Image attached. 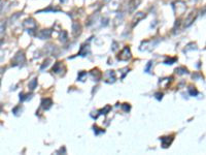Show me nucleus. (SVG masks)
Here are the masks:
<instances>
[{"label": "nucleus", "mask_w": 206, "mask_h": 155, "mask_svg": "<svg viewBox=\"0 0 206 155\" xmlns=\"http://www.w3.org/2000/svg\"><path fill=\"white\" fill-rule=\"evenodd\" d=\"M176 61V58H170L165 61V64H173V62Z\"/></svg>", "instance_id": "obj_28"}, {"label": "nucleus", "mask_w": 206, "mask_h": 155, "mask_svg": "<svg viewBox=\"0 0 206 155\" xmlns=\"http://www.w3.org/2000/svg\"><path fill=\"white\" fill-rule=\"evenodd\" d=\"M103 79H104V81L106 83H109V84L115 83L116 80L115 70H107V72L104 73V76H103Z\"/></svg>", "instance_id": "obj_5"}, {"label": "nucleus", "mask_w": 206, "mask_h": 155, "mask_svg": "<svg viewBox=\"0 0 206 155\" xmlns=\"http://www.w3.org/2000/svg\"><path fill=\"white\" fill-rule=\"evenodd\" d=\"M59 9H52V7H48V9H42V10H39L38 13H41V12H59Z\"/></svg>", "instance_id": "obj_26"}, {"label": "nucleus", "mask_w": 206, "mask_h": 155, "mask_svg": "<svg viewBox=\"0 0 206 155\" xmlns=\"http://www.w3.org/2000/svg\"><path fill=\"white\" fill-rule=\"evenodd\" d=\"M151 62H148V64H147V66H146V69H145V72H148V69H150V67H151Z\"/></svg>", "instance_id": "obj_30"}, {"label": "nucleus", "mask_w": 206, "mask_h": 155, "mask_svg": "<svg viewBox=\"0 0 206 155\" xmlns=\"http://www.w3.org/2000/svg\"><path fill=\"white\" fill-rule=\"evenodd\" d=\"M110 110H112V107H110V105H106L104 109H102V110L98 111V113H99V115H100V114H104V115H106V114L109 112Z\"/></svg>", "instance_id": "obj_20"}, {"label": "nucleus", "mask_w": 206, "mask_h": 155, "mask_svg": "<svg viewBox=\"0 0 206 155\" xmlns=\"http://www.w3.org/2000/svg\"><path fill=\"white\" fill-rule=\"evenodd\" d=\"M5 28H6V22L0 21V34H2L5 31Z\"/></svg>", "instance_id": "obj_21"}, {"label": "nucleus", "mask_w": 206, "mask_h": 155, "mask_svg": "<svg viewBox=\"0 0 206 155\" xmlns=\"http://www.w3.org/2000/svg\"><path fill=\"white\" fill-rule=\"evenodd\" d=\"M146 17V15L144 13H142V12H139V13H136V15L134 16V18H133V20H132V26H135V25H137L138 23H139V21H141V20H143Z\"/></svg>", "instance_id": "obj_11"}, {"label": "nucleus", "mask_w": 206, "mask_h": 155, "mask_svg": "<svg viewBox=\"0 0 206 155\" xmlns=\"http://www.w3.org/2000/svg\"><path fill=\"white\" fill-rule=\"evenodd\" d=\"M51 35H52V29H42V30H40L38 33H37V36H38L40 39H50Z\"/></svg>", "instance_id": "obj_10"}, {"label": "nucleus", "mask_w": 206, "mask_h": 155, "mask_svg": "<svg viewBox=\"0 0 206 155\" xmlns=\"http://www.w3.org/2000/svg\"><path fill=\"white\" fill-rule=\"evenodd\" d=\"M31 98V94H25V93H20V100L21 101H25V100Z\"/></svg>", "instance_id": "obj_19"}, {"label": "nucleus", "mask_w": 206, "mask_h": 155, "mask_svg": "<svg viewBox=\"0 0 206 155\" xmlns=\"http://www.w3.org/2000/svg\"><path fill=\"white\" fill-rule=\"evenodd\" d=\"M93 128H94L95 135H99V134H102V132H104V129L99 128V127H97V126H94Z\"/></svg>", "instance_id": "obj_24"}, {"label": "nucleus", "mask_w": 206, "mask_h": 155, "mask_svg": "<svg viewBox=\"0 0 206 155\" xmlns=\"http://www.w3.org/2000/svg\"><path fill=\"white\" fill-rule=\"evenodd\" d=\"M122 109H123L125 112H129L131 107H130L129 103H123V105H122Z\"/></svg>", "instance_id": "obj_23"}, {"label": "nucleus", "mask_w": 206, "mask_h": 155, "mask_svg": "<svg viewBox=\"0 0 206 155\" xmlns=\"http://www.w3.org/2000/svg\"><path fill=\"white\" fill-rule=\"evenodd\" d=\"M50 62H51V59H47V60H45L44 62H43V64L41 65V67H40V69L43 70L44 68H47V67L48 66V65H50Z\"/></svg>", "instance_id": "obj_22"}, {"label": "nucleus", "mask_w": 206, "mask_h": 155, "mask_svg": "<svg viewBox=\"0 0 206 155\" xmlns=\"http://www.w3.org/2000/svg\"><path fill=\"white\" fill-rule=\"evenodd\" d=\"M0 84H1V82H0Z\"/></svg>", "instance_id": "obj_32"}, {"label": "nucleus", "mask_w": 206, "mask_h": 155, "mask_svg": "<svg viewBox=\"0 0 206 155\" xmlns=\"http://www.w3.org/2000/svg\"><path fill=\"white\" fill-rule=\"evenodd\" d=\"M141 0H130L128 3V12L129 13H133L136 12L137 7L139 6Z\"/></svg>", "instance_id": "obj_6"}, {"label": "nucleus", "mask_w": 206, "mask_h": 155, "mask_svg": "<svg viewBox=\"0 0 206 155\" xmlns=\"http://www.w3.org/2000/svg\"><path fill=\"white\" fill-rule=\"evenodd\" d=\"M26 61V57L23 51H19L17 54L15 55V57L12 60V66H21L22 64H24Z\"/></svg>", "instance_id": "obj_2"}, {"label": "nucleus", "mask_w": 206, "mask_h": 155, "mask_svg": "<svg viewBox=\"0 0 206 155\" xmlns=\"http://www.w3.org/2000/svg\"><path fill=\"white\" fill-rule=\"evenodd\" d=\"M72 34L75 37L82 34V25L78 22H73L72 24Z\"/></svg>", "instance_id": "obj_9"}, {"label": "nucleus", "mask_w": 206, "mask_h": 155, "mask_svg": "<svg viewBox=\"0 0 206 155\" xmlns=\"http://www.w3.org/2000/svg\"><path fill=\"white\" fill-rule=\"evenodd\" d=\"M91 76L93 77L94 79H95V81H99L100 79L102 78V73H101V72L98 69V68H94V69H92V72H91Z\"/></svg>", "instance_id": "obj_15"}, {"label": "nucleus", "mask_w": 206, "mask_h": 155, "mask_svg": "<svg viewBox=\"0 0 206 155\" xmlns=\"http://www.w3.org/2000/svg\"><path fill=\"white\" fill-rule=\"evenodd\" d=\"M189 93H190V95H192V96H196V95H198V90L195 88V87L191 86L189 88Z\"/></svg>", "instance_id": "obj_18"}, {"label": "nucleus", "mask_w": 206, "mask_h": 155, "mask_svg": "<svg viewBox=\"0 0 206 155\" xmlns=\"http://www.w3.org/2000/svg\"><path fill=\"white\" fill-rule=\"evenodd\" d=\"M23 27L26 29L27 31L29 32L31 35H34L35 32H36L37 29V25H36V22L33 18H28L26 19L25 21L23 22Z\"/></svg>", "instance_id": "obj_1"}, {"label": "nucleus", "mask_w": 206, "mask_h": 155, "mask_svg": "<svg viewBox=\"0 0 206 155\" xmlns=\"http://www.w3.org/2000/svg\"><path fill=\"white\" fill-rule=\"evenodd\" d=\"M89 54H90V46L85 43V45H83L82 47H80V51L78 52L77 55L85 57V56H88Z\"/></svg>", "instance_id": "obj_13"}, {"label": "nucleus", "mask_w": 206, "mask_h": 155, "mask_svg": "<svg viewBox=\"0 0 206 155\" xmlns=\"http://www.w3.org/2000/svg\"><path fill=\"white\" fill-rule=\"evenodd\" d=\"M175 72L178 73V75H186V73H189L188 69L186 67H178V68L175 69Z\"/></svg>", "instance_id": "obj_17"}, {"label": "nucleus", "mask_w": 206, "mask_h": 155, "mask_svg": "<svg viewBox=\"0 0 206 155\" xmlns=\"http://www.w3.org/2000/svg\"><path fill=\"white\" fill-rule=\"evenodd\" d=\"M36 87H37V79H32L28 84V88L30 89L31 91H33Z\"/></svg>", "instance_id": "obj_16"}, {"label": "nucleus", "mask_w": 206, "mask_h": 155, "mask_svg": "<svg viewBox=\"0 0 206 155\" xmlns=\"http://www.w3.org/2000/svg\"><path fill=\"white\" fill-rule=\"evenodd\" d=\"M173 9H174L176 15L180 16V15H183V13H185V12L186 10V6L185 2L177 1V2H175V3H173Z\"/></svg>", "instance_id": "obj_4"}, {"label": "nucleus", "mask_w": 206, "mask_h": 155, "mask_svg": "<svg viewBox=\"0 0 206 155\" xmlns=\"http://www.w3.org/2000/svg\"><path fill=\"white\" fill-rule=\"evenodd\" d=\"M173 135H170V137H162V138H160V141H161V143H162V147L163 148H168L170 145L172 144V142H173Z\"/></svg>", "instance_id": "obj_8"}, {"label": "nucleus", "mask_w": 206, "mask_h": 155, "mask_svg": "<svg viewBox=\"0 0 206 155\" xmlns=\"http://www.w3.org/2000/svg\"><path fill=\"white\" fill-rule=\"evenodd\" d=\"M196 18H197V12H192L188 16V17L186 18L185 23H183V26H185V27H190L192 24L194 23V21L196 20Z\"/></svg>", "instance_id": "obj_7"}, {"label": "nucleus", "mask_w": 206, "mask_h": 155, "mask_svg": "<svg viewBox=\"0 0 206 155\" xmlns=\"http://www.w3.org/2000/svg\"><path fill=\"white\" fill-rule=\"evenodd\" d=\"M40 105H41V108L44 111H48V110H50V109L52 108V105H53V100H52L51 98H43L41 100Z\"/></svg>", "instance_id": "obj_12"}, {"label": "nucleus", "mask_w": 206, "mask_h": 155, "mask_svg": "<svg viewBox=\"0 0 206 155\" xmlns=\"http://www.w3.org/2000/svg\"><path fill=\"white\" fill-rule=\"evenodd\" d=\"M154 96H156V98L158 100H161L163 98V93H160V92H157L156 94H154Z\"/></svg>", "instance_id": "obj_29"}, {"label": "nucleus", "mask_w": 206, "mask_h": 155, "mask_svg": "<svg viewBox=\"0 0 206 155\" xmlns=\"http://www.w3.org/2000/svg\"><path fill=\"white\" fill-rule=\"evenodd\" d=\"M132 58V54H131V50H130L129 47H125L122 52L118 55V60L120 61H128Z\"/></svg>", "instance_id": "obj_3"}, {"label": "nucleus", "mask_w": 206, "mask_h": 155, "mask_svg": "<svg viewBox=\"0 0 206 155\" xmlns=\"http://www.w3.org/2000/svg\"><path fill=\"white\" fill-rule=\"evenodd\" d=\"M86 76H87L86 72H80V73H78V80H80V81H85V80H83V78H85Z\"/></svg>", "instance_id": "obj_25"}, {"label": "nucleus", "mask_w": 206, "mask_h": 155, "mask_svg": "<svg viewBox=\"0 0 206 155\" xmlns=\"http://www.w3.org/2000/svg\"><path fill=\"white\" fill-rule=\"evenodd\" d=\"M64 65L62 62H57V63L54 65L53 69H52V72H55V73H61L62 75V68H64Z\"/></svg>", "instance_id": "obj_14"}, {"label": "nucleus", "mask_w": 206, "mask_h": 155, "mask_svg": "<svg viewBox=\"0 0 206 155\" xmlns=\"http://www.w3.org/2000/svg\"><path fill=\"white\" fill-rule=\"evenodd\" d=\"M62 33H63V36L60 35V39H61V42H64L67 40V33H66V31H62Z\"/></svg>", "instance_id": "obj_27"}, {"label": "nucleus", "mask_w": 206, "mask_h": 155, "mask_svg": "<svg viewBox=\"0 0 206 155\" xmlns=\"http://www.w3.org/2000/svg\"><path fill=\"white\" fill-rule=\"evenodd\" d=\"M60 1L62 2V3H64V2H66V0H60Z\"/></svg>", "instance_id": "obj_31"}]
</instances>
